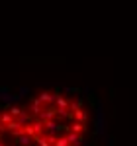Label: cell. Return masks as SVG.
I'll use <instances>...</instances> for the list:
<instances>
[{
  "instance_id": "obj_1",
  "label": "cell",
  "mask_w": 137,
  "mask_h": 146,
  "mask_svg": "<svg viewBox=\"0 0 137 146\" xmlns=\"http://www.w3.org/2000/svg\"><path fill=\"white\" fill-rule=\"evenodd\" d=\"M104 111L88 90L63 84L0 88V146H98Z\"/></svg>"
}]
</instances>
